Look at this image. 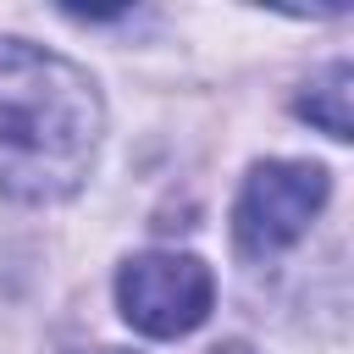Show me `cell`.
Here are the masks:
<instances>
[{
	"label": "cell",
	"instance_id": "cell-1",
	"mask_svg": "<svg viewBox=\"0 0 354 354\" xmlns=\"http://www.w3.org/2000/svg\"><path fill=\"white\" fill-rule=\"evenodd\" d=\"M100 94L66 55L0 33V194L50 205L83 188L100 149Z\"/></svg>",
	"mask_w": 354,
	"mask_h": 354
},
{
	"label": "cell",
	"instance_id": "cell-2",
	"mask_svg": "<svg viewBox=\"0 0 354 354\" xmlns=\"http://www.w3.org/2000/svg\"><path fill=\"white\" fill-rule=\"evenodd\" d=\"M332 177L315 160H260L232 205V243L249 260H266L288 243H299L315 221V210L326 205Z\"/></svg>",
	"mask_w": 354,
	"mask_h": 354
},
{
	"label": "cell",
	"instance_id": "cell-3",
	"mask_svg": "<svg viewBox=\"0 0 354 354\" xmlns=\"http://www.w3.org/2000/svg\"><path fill=\"white\" fill-rule=\"evenodd\" d=\"M116 304H122V321L138 326L144 337H183L210 315L216 277L199 254L149 249L116 271Z\"/></svg>",
	"mask_w": 354,
	"mask_h": 354
},
{
	"label": "cell",
	"instance_id": "cell-4",
	"mask_svg": "<svg viewBox=\"0 0 354 354\" xmlns=\"http://www.w3.org/2000/svg\"><path fill=\"white\" fill-rule=\"evenodd\" d=\"M348 83H354L348 61L326 66V72L310 83V94H299V116H310L326 138H348Z\"/></svg>",
	"mask_w": 354,
	"mask_h": 354
},
{
	"label": "cell",
	"instance_id": "cell-5",
	"mask_svg": "<svg viewBox=\"0 0 354 354\" xmlns=\"http://www.w3.org/2000/svg\"><path fill=\"white\" fill-rule=\"evenodd\" d=\"M210 354H254V348H249V343H216Z\"/></svg>",
	"mask_w": 354,
	"mask_h": 354
}]
</instances>
